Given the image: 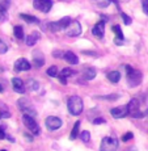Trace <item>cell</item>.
Returning <instances> with one entry per match:
<instances>
[{
	"label": "cell",
	"mask_w": 148,
	"mask_h": 151,
	"mask_svg": "<svg viewBox=\"0 0 148 151\" xmlns=\"http://www.w3.org/2000/svg\"><path fill=\"white\" fill-rule=\"evenodd\" d=\"M112 0H92V3L96 5L97 8H106L110 4Z\"/></svg>",
	"instance_id": "cell-26"
},
{
	"label": "cell",
	"mask_w": 148,
	"mask_h": 151,
	"mask_svg": "<svg viewBox=\"0 0 148 151\" xmlns=\"http://www.w3.org/2000/svg\"><path fill=\"white\" fill-rule=\"evenodd\" d=\"M121 79V74L119 71H110L108 74V80L112 83H118Z\"/></svg>",
	"instance_id": "cell-21"
},
{
	"label": "cell",
	"mask_w": 148,
	"mask_h": 151,
	"mask_svg": "<svg viewBox=\"0 0 148 151\" xmlns=\"http://www.w3.org/2000/svg\"><path fill=\"white\" fill-rule=\"evenodd\" d=\"M113 32L115 33L114 42L117 43V45H123L124 43V37H123V33H122V29H121L119 25H114V27H113Z\"/></svg>",
	"instance_id": "cell-15"
},
{
	"label": "cell",
	"mask_w": 148,
	"mask_h": 151,
	"mask_svg": "<svg viewBox=\"0 0 148 151\" xmlns=\"http://www.w3.org/2000/svg\"><path fill=\"white\" fill-rule=\"evenodd\" d=\"M96 75H97V71H96L94 68H88L83 72V79L84 80H92L96 78Z\"/></svg>",
	"instance_id": "cell-19"
},
{
	"label": "cell",
	"mask_w": 148,
	"mask_h": 151,
	"mask_svg": "<svg viewBox=\"0 0 148 151\" xmlns=\"http://www.w3.org/2000/svg\"><path fill=\"white\" fill-rule=\"evenodd\" d=\"M1 3L5 5V7H8V5H9V3H11V0H1Z\"/></svg>",
	"instance_id": "cell-38"
},
{
	"label": "cell",
	"mask_w": 148,
	"mask_h": 151,
	"mask_svg": "<svg viewBox=\"0 0 148 151\" xmlns=\"http://www.w3.org/2000/svg\"><path fill=\"white\" fill-rule=\"evenodd\" d=\"M75 74V71L74 70H71V68H63L62 71H60V75L59 76H63V78H69V76H72V75Z\"/></svg>",
	"instance_id": "cell-28"
},
{
	"label": "cell",
	"mask_w": 148,
	"mask_h": 151,
	"mask_svg": "<svg viewBox=\"0 0 148 151\" xmlns=\"http://www.w3.org/2000/svg\"><path fill=\"white\" fill-rule=\"evenodd\" d=\"M71 21H72L71 17L66 16V17H63V19H60L59 21L50 22V24H49V28H50L51 32H60V30H63V29L66 30V28L68 27Z\"/></svg>",
	"instance_id": "cell-5"
},
{
	"label": "cell",
	"mask_w": 148,
	"mask_h": 151,
	"mask_svg": "<svg viewBox=\"0 0 148 151\" xmlns=\"http://www.w3.org/2000/svg\"><path fill=\"white\" fill-rule=\"evenodd\" d=\"M30 67H31V65L25 59V58H20V59H17L16 63H14V71L16 72L28 71V70H30Z\"/></svg>",
	"instance_id": "cell-11"
},
{
	"label": "cell",
	"mask_w": 148,
	"mask_h": 151,
	"mask_svg": "<svg viewBox=\"0 0 148 151\" xmlns=\"http://www.w3.org/2000/svg\"><path fill=\"white\" fill-rule=\"evenodd\" d=\"M22 122H24V125L28 127L29 130H30L31 133H33V134H36V135L39 134V126H38V124L36 122V120H34L31 116L24 114L22 116Z\"/></svg>",
	"instance_id": "cell-6"
},
{
	"label": "cell",
	"mask_w": 148,
	"mask_h": 151,
	"mask_svg": "<svg viewBox=\"0 0 148 151\" xmlns=\"http://www.w3.org/2000/svg\"><path fill=\"white\" fill-rule=\"evenodd\" d=\"M45 124H46V126H47L49 130H58L60 126H62L63 122H62V120H60V118L55 117V116H50V117L46 118Z\"/></svg>",
	"instance_id": "cell-9"
},
{
	"label": "cell",
	"mask_w": 148,
	"mask_h": 151,
	"mask_svg": "<svg viewBox=\"0 0 148 151\" xmlns=\"http://www.w3.org/2000/svg\"><path fill=\"white\" fill-rule=\"evenodd\" d=\"M119 97V95L113 93V95H105V96H96L97 100H108V101H114Z\"/></svg>",
	"instance_id": "cell-27"
},
{
	"label": "cell",
	"mask_w": 148,
	"mask_h": 151,
	"mask_svg": "<svg viewBox=\"0 0 148 151\" xmlns=\"http://www.w3.org/2000/svg\"><path fill=\"white\" fill-rule=\"evenodd\" d=\"M13 33H14V37H16L17 40H24V28L22 27H14Z\"/></svg>",
	"instance_id": "cell-24"
},
{
	"label": "cell",
	"mask_w": 148,
	"mask_h": 151,
	"mask_svg": "<svg viewBox=\"0 0 148 151\" xmlns=\"http://www.w3.org/2000/svg\"><path fill=\"white\" fill-rule=\"evenodd\" d=\"M142 7H143V12L148 14V0H142Z\"/></svg>",
	"instance_id": "cell-34"
},
{
	"label": "cell",
	"mask_w": 148,
	"mask_h": 151,
	"mask_svg": "<svg viewBox=\"0 0 148 151\" xmlns=\"http://www.w3.org/2000/svg\"><path fill=\"white\" fill-rule=\"evenodd\" d=\"M47 75H49V76H53V78L58 76V67H56V66H51V67H49Z\"/></svg>",
	"instance_id": "cell-30"
},
{
	"label": "cell",
	"mask_w": 148,
	"mask_h": 151,
	"mask_svg": "<svg viewBox=\"0 0 148 151\" xmlns=\"http://www.w3.org/2000/svg\"><path fill=\"white\" fill-rule=\"evenodd\" d=\"M110 114L114 118H123L126 116H129V108L127 105H121V106H115L110 110Z\"/></svg>",
	"instance_id": "cell-10"
},
{
	"label": "cell",
	"mask_w": 148,
	"mask_h": 151,
	"mask_svg": "<svg viewBox=\"0 0 148 151\" xmlns=\"http://www.w3.org/2000/svg\"><path fill=\"white\" fill-rule=\"evenodd\" d=\"M7 8L3 3H0V21H5L8 19V12H7Z\"/></svg>",
	"instance_id": "cell-25"
},
{
	"label": "cell",
	"mask_w": 148,
	"mask_h": 151,
	"mask_svg": "<svg viewBox=\"0 0 148 151\" xmlns=\"http://www.w3.org/2000/svg\"><path fill=\"white\" fill-rule=\"evenodd\" d=\"M134 138V134H132L131 132H129V133H126V134L122 137V141L123 142H127V141H130V139H132Z\"/></svg>",
	"instance_id": "cell-33"
},
{
	"label": "cell",
	"mask_w": 148,
	"mask_h": 151,
	"mask_svg": "<svg viewBox=\"0 0 148 151\" xmlns=\"http://www.w3.org/2000/svg\"><path fill=\"white\" fill-rule=\"evenodd\" d=\"M8 51V46L0 40V54H5Z\"/></svg>",
	"instance_id": "cell-32"
},
{
	"label": "cell",
	"mask_w": 148,
	"mask_h": 151,
	"mask_svg": "<svg viewBox=\"0 0 148 151\" xmlns=\"http://www.w3.org/2000/svg\"><path fill=\"white\" fill-rule=\"evenodd\" d=\"M93 124H94V125H101V124H105V118H102V117L94 118V120H93Z\"/></svg>",
	"instance_id": "cell-35"
},
{
	"label": "cell",
	"mask_w": 148,
	"mask_h": 151,
	"mask_svg": "<svg viewBox=\"0 0 148 151\" xmlns=\"http://www.w3.org/2000/svg\"><path fill=\"white\" fill-rule=\"evenodd\" d=\"M66 33L69 37H77L81 34V25L77 20H74V21L69 22V25L66 28Z\"/></svg>",
	"instance_id": "cell-8"
},
{
	"label": "cell",
	"mask_w": 148,
	"mask_h": 151,
	"mask_svg": "<svg viewBox=\"0 0 148 151\" xmlns=\"http://www.w3.org/2000/svg\"><path fill=\"white\" fill-rule=\"evenodd\" d=\"M118 150V139L114 137H105L101 142L100 151H117Z\"/></svg>",
	"instance_id": "cell-3"
},
{
	"label": "cell",
	"mask_w": 148,
	"mask_h": 151,
	"mask_svg": "<svg viewBox=\"0 0 148 151\" xmlns=\"http://www.w3.org/2000/svg\"><path fill=\"white\" fill-rule=\"evenodd\" d=\"M39 37H41V34L38 33V32H33L31 34H29V36L26 37V45L28 46H34L37 43V41L39 40Z\"/></svg>",
	"instance_id": "cell-18"
},
{
	"label": "cell",
	"mask_w": 148,
	"mask_h": 151,
	"mask_svg": "<svg viewBox=\"0 0 148 151\" xmlns=\"http://www.w3.org/2000/svg\"><path fill=\"white\" fill-rule=\"evenodd\" d=\"M124 68H126V75H127L126 79L129 87H131V88L138 87L143 80V74L140 71H138V70H134L131 66H126Z\"/></svg>",
	"instance_id": "cell-1"
},
{
	"label": "cell",
	"mask_w": 148,
	"mask_h": 151,
	"mask_svg": "<svg viewBox=\"0 0 148 151\" xmlns=\"http://www.w3.org/2000/svg\"><path fill=\"white\" fill-rule=\"evenodd\" d=\"M33 63L37 68L42 67V66L45 65V57H43L42 51H39V50L33 51Z\"/></svg>",
	"instance_id": "cell-13"
},
{
	"label": "cell",
	"mask_w": 148,
	"mask_h": 151,
	"mask_svg": "<svg viewBox=\"0 0 148 151\" xmlns=\"http://www.w3.org/2000/svg\"><path fill=\"white\" fill-rule=\"evenodd\" d=\"M0 151H7V150H0Z\"/></svg>",
	"instance_id": "cell-43"
},
{
	"label": "cell",
	"mask_w": 148,
	"mask_h": 151,
	"mask_svg": "<svg viewBox=\"0 0 148 151\" xmlns=\"http://www.w3.org/2000/svg\"><path fill=\"white\" fill-rule=\"evenodd\" d=\"M33 5L36 9H38L43 13H47L53 8V0H34Z\"/></svg>",
	"instance_id": "cell-7"
},
{
	"label": "cell",
	"mask_w": 148,
	"mask_h": 151,
	"mask_svg": "<svg viewBox=\"0 0 148 151\" xmlns=\"http://www.w3.org/2000/svg\"><path fill=\"white\" fill-rule=\"evenodd\" d=\"M105 22L106 21L101 20V21H98L97 24L93 27V29H92L93 36H96L97 38H104V33H105Z\"/></svg>",
	"instance_id": "cell-12"
},
{
	"label": "cell",
	"mask_w": 148,
	"mask_h": 151,
	"mask_svg": "<svg viewBox=\"0 0 148 151\" xmlns=\"http://www.w3.org/2000/svg\"><path fill=\"white\" fill-rule=\"evenodd\" d=\"M59 82L62 83V84H67V78H63V76H59Z\"/></svg>",
	"instance_id": "cell-36"
},
{
	"label": "cell",
	"mask_w": 148,
	"mask_h": 151,
	"mask_svg": "<svg viewBox=\"0 0 148 151\" xmlns=\"http://www.w3.org/2000/svg\"><path fill=\"white\" fill-rule=\"evenodd\" d=\"M80 121H76L74 125V127H72V130H71V135H69V138L71 139H76L77 137H79V134H80Z\"/></svg>",
	"instance_id": "cell-22"
},
{
	"label": "cell",
	"mask_w": 148,
	"mask_h": 151,
	"mask_svg": "<svg viewBox=\"0 0 148 151\" xmlns=\"http://www.w3.org/2000/svg\"><path fill=\"white\" fill-rule=\"evenodd\" d=\"M80 137H81V141L85 142V143H88V142L91 141V133H89L88 130H84V132L80 133Z\"/></svg>",
	"instance_id": "cell-29"
},
{
	"label": "cell",
	"mask_w": 148,
	"mask_h": 151,
	"mask_svg": "<svg viewBox=\"0 0 148 151\" xmlns=\"http://www.w3.org/2000/svg\"><path fill=\"white\" fill-rule=\"evenodd\" d=\"M26 87L30 89V91H38L39 83L37 82V80H34V79H29L26 82Z\"/></svg>",
	"instance_id": "cell-23"
},
{
	"label": "cell",
	"mask_w": 148,
	"mask_h": 151,
	"mask_svg": "<svg viewBox=\"0 0 148 151\" xmlns=\"http://www.w3.org/2000/svg\"><path fill=\"white\" fill-rule=\"evenodd\" d=\"M112 1H114V3H117V4H118L119 1H127V0H112Z\"/></svg>",
	"instance_id": "cell-41"
},
{
	"label": "cell",
	"mask_w": 148,
	"mask_h": 151,
	"mask_svg": "<svg viewBox=\"0 0 148 151\" xmlns=\"http://www.w3.org/2000/svg\"><path fill=\"white\" fill-rule=\"evenodd\" d=\"M20 17H21L24 21L29 22V24H39V20L37 19L36 16H30V14H26V13H21Z\"/></svg>",
	"instance_id": "cell-20"
},
{
	"label": "cell",
	"mask_w": 148,
	"mask_h": 151,
	"mask_svg": "<svg viewBox=\"0 0 148 151\" xmlns=\"http://www.w3.org/2000/svg\"><path fill=\"white\" fill-rule=\"evenodd\" d=\"M25 137L28 138V141H33V137H30V135H29V134H25Z\"/></svg>",
	"instance_id": "cell-40"
},
{
	"label": "cell",
	"mask_w": 148,
	"mask_h": 151,
	"mask_svg": "<svg viewBox=\"0 0 148 151\" xmlns=\"http://www.w3.org/2000/svg\"><path fill=\"white\" fill-rule=\"evenodd\" d=\"M63 59H64L66 62H68L69 65H77V63H79L77 55L74 54L72 51H66V53L63 54Z\"/></svg>",
	"instance_id": "cell-16"
},
{
	"label": "cell",
	"mask_w": 148,
	"mask_h": 151,
	"mask_svg": "<svg viewBox=\"0 0 148 151\" xmlns=\"http://www.w3.org/2000/svg\"><path fill=\"white\" fill-rule=\"evenodd\" d=\"M67 108H68V112L71 113L72 116H80L81 113H83V109H84L81 97L80 96H71L68 99Z\"/></svg>",
	"instance_id": "cell-2"
},
{
	"label": "cell",
	"mask_w": 148,
	"mask_h": 151,
	"mask_svg": "<svg viewBox=\"0 0 148 151\" xmlns=\"http://www.w3.org/2000/svg\"><path fill=\"white\" fill-rule=\"evenodd\" d=\"M121 17H122V19H123V22H124V24H126V25H130V24H131V22H132L131 17H130V16H127L126 13L121 12Z\"/></svg>",
	"instance_id": "cell-31"
},
{
	"label": "cell",
	"mask_w": 148,
	"mask_h": 151,
	"mask_svg": "<svg viewBox=\"0 0 148 151\" xmlns=\"http://www.w3.org/2000/svg\"><path fill=\"white\" fill-rule=\"evenodd\" d=\"M12 87H13L14 92H17V93H21V95L25 93V84L19 78H13L12 79Z\"/></svg>",
	"instance_id": "cell-14"
},
{
	"label": "cell",
	"mask_w": 148,
	"mask_h": 151,
	"mask_svg": "<svg viewBox=\"0 0 148 151\" xmlns=\"http://www.w3.org/2000/svg\"><path fill=\"white\" fill-rule=\"evenodd\" d=\"M5 137H7V134L4 133V130L3 129H0V139H4Z\"/></svg>",
	"instance_id": "cell-37"
},
{
	"label": "cell",
	"mask_w": 148,
	"mask_h": 151,
	"mask_svg": "<svg viewBox=\"0 0 148 151\" xmlns=\"http://www.w3.org/2000/svg\"><path fill=\"white\" fill-rule=\"evenodd\" d=\"M5 138H7L9 142H14V138H13V137H11V135H8V134H7V137H5Z\"/></svg>",
	"instance_id": "cell-39"
},
{
	"label": "cell",
	"mask_w": 148,
	"mask_h": 151,
	"mask_svg": "<svg viewBox=\"0 0 148 151\" xmlns=\"http://www.w3.org/2000/svg\"><path fill=\"white\" fill-rule=\"evenodd\" d=\"M127 108H129V114L132 116L134 113L139 112V101L136 100V99H131L130 103L127 104Z\"/></svg>",
	"instance_id": "cell-17"
},
{
	"label": "cell",
	"mask_w": 148,
	"mask_h": 151,
	"mask_svg": "<svg viewBox=\"0 0 148 151\" xmlns=\"http://www.w3.org/2000/svg\"><path fill=\"white\" fill-rule=\"evenodd\" d=\"M1 92H3V86L0 84V93H1Z\"/></svg>",
	"instance_id": "cell-42"
},
{
	"label": "cell",
	"mask_w": 148,
	"mask_h": 151,
	"mask_svg": "<svg viewBox=\"0 0 148 151\" xmlns=\"http://www.w3.org/2000/svg\"><path fill=\"white\" fill-rule=\"evenodd\" d=\"M19 108L21 109V112H24L25 114H29V116H36L37 114V110L34 109V106L31 105V103L29 101V99L26 97H21L19 101Z\"/></svg>",
	"instance_id": "cell-4"
}]
</instances>
